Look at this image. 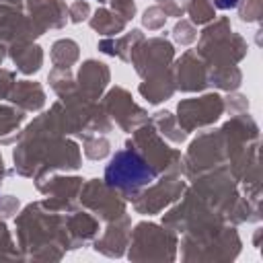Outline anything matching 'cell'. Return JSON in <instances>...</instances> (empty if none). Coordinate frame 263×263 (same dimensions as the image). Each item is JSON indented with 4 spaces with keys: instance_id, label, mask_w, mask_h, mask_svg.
<instances>
[{
    "instance_id": "1",
    "label": "cell",
    "mask_w": 263,
    "mask_h": 263,
    "mask_svg": "<svg viewBox=\"0 0 263 263\" xmlns=\"http://www.w3.org/2000/svg\"><path fill=\"white\" fill-rule=\"evenodd\" d=\"M156 179V171L134 150H119L105 168L109 187L121 191H136Z\"/></svg>"
},
{
    "instance_id": "2",
    "label": "cell",
    "mask_w": 263,
    "mask_h": 263,
    "mask_svg": "<svg viewBox=\"0 0 263 263\" xmlns=\"http://www.w3.org/2000/svg\"><path fill=\"white\" fill-rule=\"evenodd\" d=\"M236 2H238V0H216V4H218L220 8H230V6H236Z\"/></svg>"
}]
</instances>
